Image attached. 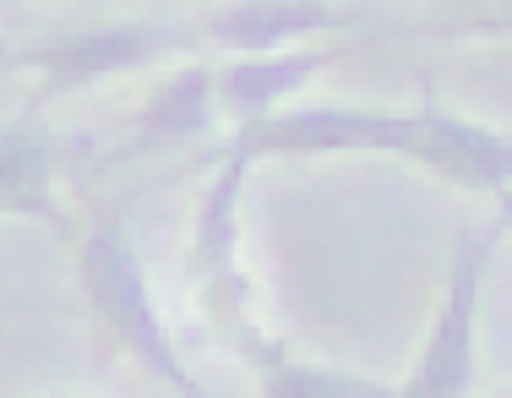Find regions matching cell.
Masks as SVG:
<instances>
[{"label": "cell", "instance_id": "obj_9", "mask_svg": "<svg viewBox=\"0 0 512 398\" xmlns=\"http://www.w3.org/2000/svg\"><path fill=\"white\" fill-rule=\"evenodd\" d=\"M333 55L306 50V55H240L218 71V99H229L246 115H273V104H284L289 93H300ZM240 115V120H246Z\"/></svg>", "mask_w": 512, "mask_h": 398}, {"label": "cell", "instance_id": "obj_12", "mask_svg": "<svg viewBox=\"0 0 512 398\" xmlns=\"http://www.w3.org/2000/svg\"><path fill=\"white\" fill-rule=\"evenodd\" d=\"M474 6H485V0H474ZM502 6H512V0H502Z\"/></svg>", "mask_w": 512, "mask_h": 398}, {"label": "cell", "instance_id": "obj_6", "mask_svg": "<svg viewBox=\"0 0 512 398\" xmlns=\"http://www.w3.org/2000/svg\"><path fill=\"white\" fill-rule=\"evenodd\" d=\"M0 219H44L66 229L55 202V142L33 120L0 126Z\"/></svg>", "mask_w": 512, "mask_h": 398}, {"label": "cell", "instance_id": "obj_5", "mask_svg": "<svg viewBox=\"0 0 512 398\" xmlns=\"http://www.w3.org/2000/svg\"><path fill=\"white\" fill-rule=\"evenodd\" d=\"M153 50H158L153 22H109V28H93V33H60L50 44H33L17 60L44 71V99H60V93L93 88V82L137 66Z\"/></svg>", "mask_w": 512, "mask_h": 398}, {"label": "cell", "instance_id": "obj_10", "mask_svg": "<svg viewBox=\"0 0 512 398\" xmlns=\"http://www.w3.org/2000/svg\"><path fill=\"white\" fill-rule=\"evenodd\" d=\"M213 93L218 77L207 66H186L180 77H169L164 88H153V99L137 115V142L142 148H175L191 142L213 126Z\"/></svg>", "mask_w": 512, "mask_h": 398}, {"label": "cell", "instance_id": "obj_11", "mask_svg": "<svg viewBox=\"0 0 512 398\" xmlns=\"http://www.w3.org/2000/svg\"><path fill=\"white\" fill-rule=\"evenodd\" d=\"M496 213H502V224L512 229V186H502V191H496Z\"/></svg>", "mask_w": 512, "mask_h": 398}, {"label": "cell", "instance_id": "obj_4", "mask_svg": "<svg viewBox=\"0 0 512 398\" xmlns=\"http://www.w3.org/2000/svg\"><path fill=\"white\" fill-rule=\"evenodd\" d=\"M251 153L229 148V164L202 191L197 224H191V279L213 300L224 328H246V273H240V186H246Z\"/></svg>", "mask_w": 512, "mask_h": 398}, {"label": "cell", "instance_id": "obj_1", "mask_svg": "<svg viewBox=\"0 0 512 398\" xmlns=\"http://www.w3.org/2000/svg\"><path fill=\"white\" fill-rule=\"evenodd\" d=\"M235 148L251 159H267V153H404L469 191L496 197L502 186H512V137H496L485 126L436 110V99H425V110L414 115L338 110V104L246 115L235 131Z\"/></svg>", "mask_w": 512, "mask_h": 398}, {"label": "cell", "instance_id": "obj_8", "mask_svg": "<svg viewBox=\"0 0 512 398\" xmlns=\"http://www.w3.org/2000/svg\"><path fill=\"white\" fill-rule=\"evenodd\" d=\"M235 344L246 349V360L262 377V398H398V388H382L371 377L355 371H327V366H306L295 360L284 344H273L262 328H235Z\"/></svg>", "mask_w": 512, "mask_h": 398}, {"label": "cell", "instance_id": "obj_3", "mask_svg": "<svg viewBox=\"0 0 512 398\" xmlns=\"http://www.w3.org/2000/svg\"><path fill=\"white\" fill-rule=\"evenodd\" d=\"M507 224L496 213L491 224H480L474 235L458 240L453 268H447V300L436 311L431 344H425L414 377L398 388V398H463L474 377V317H480V289H485V268H491L496 246H502Z\"/></svg>", "mask_w": 512, "mask_h": 398}, {"label": "cell", "instance_id": "obj_2", "mask_svg": "<svg viewBox=\"0 0 512 398\" xmlns=\"http://www.w3.org/2000/svg\"><path fill=\"white\" fill-rule=\"evenodd\" d=\"M77 273H82V289H88L99 322L115 333V344L126 349V355H137L142 366H148L158 382H169L180 398H213L197 377H191V366L180 360L164 317L153 311V289H148V273H142L137 240H131L126 219L109 213V219L93 224V235L82 240Z\"/></svg>", "mask_w": 512, "mask_h": 398}, {"label": "cell", "instance_id": "obj_7", "mask_svg": "<svg viewBox=\"0 0 512 398\" xmlns=\"http://www.w3.org/2000/svg\"><path fill=\"white\" fill-rule=\"evenodd\" d=\"M338 11L327 0H235L207 17V39L235 55H278L289 39L333 28Z\"/></svg>", "mask_w": 512, "mask_h": 398}]
</instances>
